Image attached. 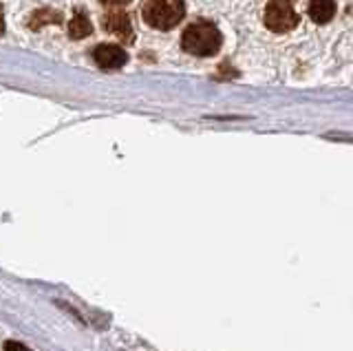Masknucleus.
Returning <instances> with one entry per match:
<instances>
[{
	"label": "nucleus",
	"instance_id": "obj_1",
	"mask_svg": "<svg viewBox=\"0 0 353 351\" xmlns=\"http://www.w3.org/2000/svg\"><path fill=\"white\" fill-rule=\"evenodd\" d=\"M181 47L185 53H192L196 58L216 56L221 49V34L212 23L196 20V23L185 27L181 36Z\"/></svg>",
	"mask_w": 353,
	"mask_h": 351
},
{
	"label": "nucleus",
	"instance_id": "obj_2",
	"mask_svg": "<svg viewBox=\"0 0 353 351\" xmlns=\"http://www.w3.org/2000/svg\"><path fill=\"white\" fill-rule=\"evenodd\" d=\"M183 16V0H146V5H143V20H146V25L159 31H168L174 25H179Z\"/></svg>",
	"mask_w": 353,
	"mask_h": 351
},
{
	"label": "nucleus",
	"instance_id": "obj_3",
	"mask_svg": "<svg viewBox=\"0 0 353 351\" xmlns=\"http://www.w3.org/2000/svg\"><path fill=\"white\" fill-rule=\"evenodd\" d=\"M301 18H298L292 0H270L265 7V27L276 34H287L298 27Z\"/></svg>",
	"mask_w": 353,
	"mask_h": 351
},
{
	"label": "nucleus",
	"instance_id": "obj_4",
	"mask_svg": "<svg viewBox=\"0 0 353 351\" xmlns=\"http://www.w3.org/2000/svg\"><path fill=\"white\" fill-rule=\"evenodd\" d=\"M93 60L102 69H119L128 62V53L117 45H97L93 51Z\"/></svg>",
	"mask_w": 353,
	"mask_h": 351
},
{
	"label": "nucleus",
	"instance_id": "obj_5",
	"mask_svg": "<svg viewBox=\"0 0 353 351\" xmlns=\"http://www.w3.org/2000/svg\"><path fill=\"white\" fill-rule=\"evenodd\" d=\"M102 27L113 34L115 38H119L121 42H130L132 40V25L126 12H108L102 16Z\"/></svg>",
	"mask_w": 353,
	"mask_h": 351
},
{
	"label": "nucleus",
	"instance_id": "obj_6",
	"mask_svg": "<svg viewBox=\"0 0 353 351\" xmlns=\"http://www.w3.org/2000/svg\"><path fill=\"white\" fill-rule=\"evenodd\" d=\"M307 12L316 25H327L336 16V0H312Z\"/></svg>",
	"mask_w": 353,
	"mask_h": 351
},
{
	"label": "nucleus",
	"instance_id": "obj_7",
	"mask_svg": "<svg viewBox=\"0 0 353 351\" xmlns=\"http://www.w3.org/2000/svg\"><path fill=\"white\" fill-rule=\"evenodd\" d=\"M69 38L73 40H82L86 36H91V31H93V25H91V20L86 18V14L82 12H75V16L71 18V23H69Z\"/></svg>",
	"mask_w": 353,
	"mask_h": 351
},
{
	"label": "nucleus",
	"instance_id": "obj_8",
	"mask_svg": "<svg viewBox=\"0 0 353 351\" xmlns=\"http://www.w3.org/2000/svg\"><path fill=\"white\" fill-rule=\"evenodd\" d=\"M49 23H62V16L58 12H49V9H40L31 16L29 20V29L38 31L42 25H49Z\"/></svg>",
	"mask_w": 353,
	"mask_h": 351
},
{
	"label": "nucleus",
	"instance_id": "obj_9",
	"mask_svg": "<svg viewBox=\"0 0 353 351\" xmlns=\"http://www.w3.org/2000/svg\"><path fill=\"white\" fill-rule=\"evenodd\" d=\"M3 349L5 351H31L25 343H18V340H5Z\"/></svg>",
	"mask_w": 353,
	"mask_h": 351
},
{
	"label": "nucleus",
	"instance_id": "obj_10",
	"mask_svg": "<svg viewBox=\"0 0 353 351\" xmlns=\"http://www.w3.org/2000/svg\"><path fill=\"white\" fill-rule=\"evenodd\" d=\"M102 5H108V7H124V5H128L130 0H99Z\"/></svg>",
	"mask_w": 353,
	"mask_h": 351
}]
</instances>
